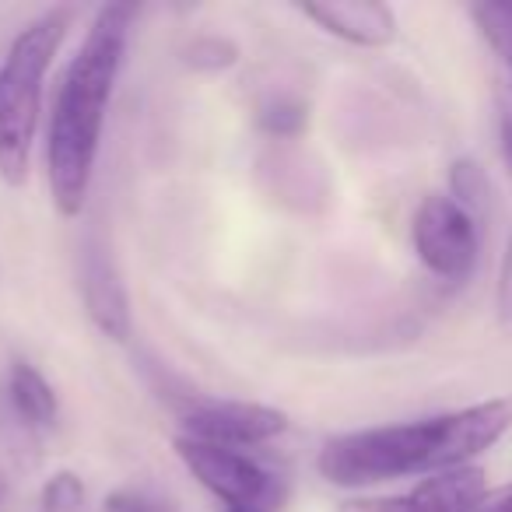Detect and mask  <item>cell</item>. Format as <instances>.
Segmentation results:
<instances>
[{
    "label": "cell",
    "mask_w": 512,
    "mask_h": 512,
    "mask_svg": "<svg viewBox=\"0 0 512 512\" xmlns=\"http://www.w3.org/2000/svg\"><path fill=\"white\" fill-rule=\"evenodd\" d=\"M71 18V8L39 15L18 32L0 64V176L11 186H22L29 179L32 141L43 116V85L71 29Z\"/></svg>",
    "instance_id": "obj_3"
},
{
    "label": "cell",
    "mask_w": 512,
    "mask_h": 512,
    "mask_svg": "<svg viewBox=\"0 0 512 512\" xmlns=\"http://www.w3.org/2000/svg\"><path fill=\"white\" fill-rule=\"evenodd\" d=\"M502 313L512 320V242H509V256H505V274H502Z\"/></svg>",
    "instance_id": "obj_17"
},
{
    "label": "cell",
    "mask_w": 512,
    "mask_h": 512,
    "mask_svg": "<svg viewBox=\"0 0 512 512\" xmlns=\"http://www.w3.org/2000/svg\"><path fill=\"white\" fill-rule=\"evenodd\" d=\"M470 18L477 22V29L488 39L491 50L509 64L512 60V4H474Z\"/></svg>",
    "instance_id": "obj_12"
},
{
    "label": "cell",
    "mask_w": 512,
    "mask_h": 512,
    "mask_svg": "<svg viewBox=\"0 0 512 512\" xmlns=\"http://www.w3.org/2000/svg\"><path fill=\"white\" fill-rule=\"evenodd\" d=\"M179 425H183V439L249 449L278 439L288 428V414L267 404H246V400L186 397L179 404Z\"/></svg>",
    "instance_id": "obj_6"
},
{
    "label": "cell",
    "mask_w": 512,
    "mask_h": 512,
    "mask_svg": "<svg viewBox=\"0 0 512 512\" xmlns=\"http://www.w3.org/2000/svg\"><path fill=\"white\" fill-rule=\"evenodd\" d=\"M488 498V477L481 467H460L425 477L411 491L383 498H351L337 512H474Z\"/></svg>",
    "instance_id": "obj_8"
},
{
    "label": "cell",
    "mask_w": 512,
    "mask_h": 512,
    "mask_svg": "<svg viewBox=\"0 0 512 512\" xmlns=\"http://www.w3.org/2000/svg\"><path fill=\"white\" fill-rule=\"evenodd\" d=\"M509 71H512V60H509Z\"/></svg>",
    "instance_id": "obj_21"
},
{
    "label": "cell",
    "mask_w": 512,
    "mask_h": 512,
    "mask_svg": "<svg viewBox=\"0 0 512 512\" xmlns=\"http://www.w3.org/2000/svg\"><path fill=\"white\" fill-rule=\"evenodd\" d=\"M498 512H512V488H502V498H498Z\"/></svg>",
    "instance_id": "obj_20"
},
{
    "label": "cell",
    "mask_w": 512,
    "mask_h": 512,
    "mask_svg": "<svg viewBox=\"0 0 512 512\" xmlns=\"http://www.w3.org/2000/svg\"><path fill=\"white\" fill-rule=\"evenodd\" d=\"M81 299H85L88 320L116 344H127L134 334L130 320V295L116 256L102 235H88L81 246Z\"/></svg>",
    "instance_id": "obj_7"
},
{
    "label": "cell",
    "mask_w": 512,
    "mask_h": 512,
    "mask_svg": "<svg viewBox=\"0 0 512 512\" xmlns=\"http://www.w3.org/2000/svg\"><path fill=\"white\" fill-rule=\"evenodd\" d=\"M106 512H176L169 502H158L141 491H116L106 498Z\"/></svg>",
    "instance_id": "obj_16"
},
{
    "label": "cell",
    "mask_w": 512,
    "mask_h": 512,
    "mask_svg": "<svg viewBox=\"0 0 512 512\" xmlns=\"http://www.w3.org/2000/svg\"><path fill=\"white\" fill-rule=\"evenodd\" d=\"M134 25L130 4H106L95 11L85 43L64 67L46 130V172H50L53 207L64 218L85 211L99 158L106 109L127 60V39Z\"/></svg>",
    "instance_id": "obj_2"
},
{
    "label": "cell",
    "mask_w": 512,
    "mask_h": 512,
    "mask_svg": "<svg viewBox=\"0 0 512 512\" xmlns=\"http://www.w3.org/2000/svg\"><path fill=\"white\" fill-rule=\"evenodd\" d=\"M502 148H505V158H509V165H512V102H505L502 106Z\"/></svg>",
    "instance_id": "obj_18"
},
{
    "label": "cell",
    "mask_w": 512,
    "mask_h": 512,
    "mask_svg": "<svg viewBox=\"0 0 512 512\" xmlns=\"http://www.w3.org/2000/svg\"><path fill=\"white\" fill-rule=\"evenodd\" d=\"M256 127L274 141H295L309 123V102L288 88H271L256 99Z\"/></svg>",
    "instance_id": "obj_11"
},
{
    "label": "cell",
    "mask_w": 512,
    "mask_h": 512,
    "mask_svg": "<svg viewBox=\"0 0 512 512\" xmlns=\"http://www.w3.org/2000/svg\"><path fill=\"white\" fill-rule=\"evenodd\" d=\"M509 428L512 400L495 397L463 411L435 414V418L334 435L316 456V470L323 474V481L337 488H365V484L418 474H449L467 467V460L474 456L488 453Z\"/></svg>",
    "instance_id": "obj_1"
},
{
    "label": "cell",
    "mask_w": 512,
    "mask_h": 512,
    "mask_svg": "<svg viewBox=\"0 0 512 512\" xmlns=\"http://www.w3.org/2000/svg\"><path fill=\"white\" fill-rule=\"evenodd\" d=\"M302 15L323 32L351 46L379 50L397 39V15L379 0H327V4H302Z\"/></svg>",
    "instance_id": "obj_9"
},
{
    "label": "cell",
    "mask_w": 512,
    "mask_h": 512,
    "mask_svg": "<svg viewBox=\"0 0 512 512\" xmlns=\"http://www.w3.org/2000/svg\"><path fill=\"white\" fill-rule=\"evenodd\" d=\"M4 397H8V411L18 421V428H25L29 435L46 432L57 421V393L46 383V376L32 362L18 358L8 369V383H4Z\"/></svg>",
    "instance_id": "obj_10"
},
{
    "label": "cell",
    "mask_w": 512,
    "mask_h": 512,
    "mask_svg": "<svg viewBox=\"0 0 512 512\" xmlns=\"http://www.w3.org/2000/svg\"><path fill=\"white\" fill-rule=\"evenodd\" d=\"M85 509V484L74 470H57L39 491V512H81Z\"/></svg>",
    "instance_id": "obj_14"
},
{
    "label": "cell",
    "mask_w": 512,
    "mask_h": 512,
    "mask_svg": "<svg viewBox=\"0 0 512 512\" xmlns=\"http://www.w3.org/2000/svg\"><path fill=\"white\" fill-rule=\"evenodd\" d=\"M186 64H190L193 71H204V74L228 71V67L239 64V46H235L228 36H200L186 46Z\"/></svg>",
    "instance_id": "obj_13"
},
{
    "label": "cell",
    "mask_w": 512,
    "mask_h": 512,
    "mask_svg": "<svg viewBox=\"0 0 512 512\" xmlns=\"http://www.w3.org/2000/svg\"><path fill=\"white\" fill-rule=\"evenodd\" d=\"M414 253L439 281H467L477 267L481 253V235H477V218L460 207L446 193H428L421 200L411 225Z\"/></svg>",
    "instance_id": "obj_5"
},
{
    "label": "cell",
    "mask_w": 512,
    "mask_h": 512,
    "mask_svg": "<svg viewBox=\"0 0 512 512\" xmlns=\"http://www.w3.org/2000/svg\"><path fill=\"white\" fill-rule=\"evenodd\" d=\"M449 183H453V193H449V197H453L456 204L467 207L470 214L481 211L484 197H488V179H484L481 165L463 158V162H456L453 172H449Z\"/></svg>",
    "instance_id": "obj_15"
},
{
    "label": "cell",
    "mask_w": 512,
    "mask_h": 512,
    "mask_svg": "<svg viewBox=\"0 0 512 512\" xmlns=\"http://www.w3.org/2000/svg\"><path fill=\"white\" fill-rule=\"evenodd\" d=\"M498 498H502V491H488V498L474 512H498Z\"/></svg>",
    "instance_id": "obj_19"
},
{
    "label": "cell",
    "mask_w": 512,
    "mask_h": 512,
    "mask_svg": "<svg viewBox=\"0 0 512 512\" xmlns=\"http://www.w3.org/2000/svg\"><path fill=\"white\" fill-rule=\"evenodd\" d=\"M183 467L228 505V512H278L288 502V481L242 449L211 446V442L176 439Z\"/></svg>",
    "instance_id": "obj_4"
}]
</instances>
